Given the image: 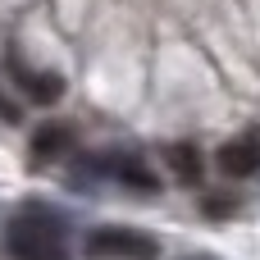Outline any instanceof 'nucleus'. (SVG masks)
Instances as JSON below:
<instances>
[{
    "label": "nucleus",
    "mask_w": 260,
    "mask_h": 260,
    "mask_svg": "<svg viewBox=\"0 0 260 260\" xmlns=\"http://www.w3.org/2000/svg\"><path fill=\"white\" fill-rule=\"evenodd\" d=\"M5 247L9 260H69L64 219L46 206H23L5 229Z\"/></svg>",
    "instance_id": "f257e3e1"
},
{
    "label": "nucleus",
    "mask_w": 260,
    "mask_h": 260,
    "mask_svg": "<svg viewBox=\"0 0 260 260\" xmlns=\"http://www.w3.org/2000/svg\"><path fill=\"white\" fill-rule=\"evenodd\" d=\"M82 251L91 260H155L160 256V242L142 229H123V224H101L87 233Z\"/></svg>",
    "instance_id": "f03ea898"
},
{
    "label": "nucleus",
    "mask_w": 260,
    "mask_h": 260,
    "mask_svg": "<svg viewBox=\"0 0 260 260\" xmlns=\"http://www.w3.org/2000/svg\"><path fill=\"white\" fill-rule=\"evenodd\" d=\"M215 165H219L229 178H251V174H260V137L256 133L229 137V142L215 151Z\"/></svg>",
    "instance_id": "7ed1b4c3"
},
{
    "label": "nucleus",
    "mask_w": 260,
    "mask_h": 260,
    "mask_svg": "<svg viewBox=\"0 0 260 260\" xmlns=\"http://www.w3.org/2000/svg\"><path fill=\"white\" fill-rule=\"evenodd\" d=\"M69 146H73V128L59 123V119H50V123H41V128L32 133V165L46 169V165H55L59 155H69Z\"/></svg>",
    "instance_id": "20e7f679"
},
{
    "label": "nucleus",
    "mask_w": 260,
    "mask_h": 260,
    "mask_svg": "<svg viewBox=\"0 0 260 260\" xmlns=\"http://www.w3.org/2000/svg\"><path fill=\"white\" fill-rule=\"evenodd\" d=\"M9 69H14V78H18V91H23L32 105H55V101L64 96V78H59V73H32V69H23L14 55H9Z\"/></svg>",
    "instance_id": "39448f33"
},
{
    "label": "nucleus",
    "mask_w": 260,
    "mask_h": 260,
    "mask_svg": "<svg viewBox=\"0 0 260 260\" xmlns=\"http://www.w3.org/2000/svg\"><path fill=\"white\" fill-rule=\"evenodd\" d=\"M165 169H169V178H178V183H187V187H201V178H206V155H201V146H192V142H174V146H165Z\"/></svg>",
    "instance_id": "423d86ee"
},
{
    "label": "nucleus",
    "mask_w": 260,
    "mask_h": 260,
    "mask_svg": "<svg viewBox=\"0 0 260 260\" xmlns=\"http://www.w3.org/2000/svg\"><path fill=\"white\" fill-rule=\"evenodd\" d=\"M101 169H105L110 178H119L123 187H137V192H155V187H160V178L151 174V165H146L142 155H123V151H119V155H110Z\"/></svg>",
    "instance_id": "0eeeda50"
},
{
    "label": "nucleus",
    "mask_w": 260,
    "mask_h": 260,
    "mask_svg": "<svg viewBox=\"0 0 260 260\" xmlns=\"http://www.w3.org/2000/svg\"><path fill=\"white\" fill-rule=\"evenodd\" d=\"M201 210H206V215H233V210H238V197H224V192H206V197H201Z\"/></svg>",
    "instance_id": "6e6552de"
},
{
    "label": "nucleus",
    "mask_w": 260,
    "mask_h": 260,
    "mask_svg": "<svg viewBox=\"0 0 260 260\" xmlns=\"http://www.w3.org/2000/svg\"><path fill=\"white\" fill-rule=\"evenodd\" d=\"M0 114H5V119H14V105H5V101H0Z\"/></svg>",
    "instance_id": "1a4fd4ad"
}]
</instances>
